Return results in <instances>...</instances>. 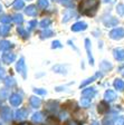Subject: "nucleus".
<instances>
[{
	"label": "nucleus",
	"mask_w": 124,
	"mask_h": 125,
	"mask_svg": "<svg viewBox=\"0 0 124 125\" xmlns=\"http://www.w3.org/2000/svg\"><path fill=\"white\" fill-rule=\"evenodd\" d=\"M98 3H100L98 0H84L79 5V11L84 15L94 16L96 12V8H97Z\"/></svg>",
	"instance_id": "obj_1"
},
{
	"label": "nucleus",
	"mask_w": 124,
	"mask_h": 125,
	"mask_svg": "<svg viewBox=\"0 0 124 125\" xmlns=\"http://www.w3.org/2000/svg\"><path fill=\"white\" fill-rule=\"evenodd\" d=\"M110 37L112 39H115V40H119L122 39L124 37V29L123 28H115L110 32Z\"/></svg>",
	"instance_id": "obj_2"
},
{
	"label": "nucleus",
	"mask_w": 124,
	"mask_h": 125,
	"mask_svg": "<svg viewBox=\"0 0 124 125\" xmlns=\"http://www.w3.org/2000/svg\"><path fill=\"white\" fill-rule=\"evenodd\" d=\"M0 115H1V118L6 122H9L11 120V111L9 107H2L1 111H0Z\"/></svg>",
	"instance_id": "obj_3"
},
{
	"label": "nucleus",
	"mask_w": 124,
	"mask_h": 125,
	"mask_svg": "<svg viewBox=\"0 0 124 125\" xmlns=\"http://www.w3.org/2000/svg\"><path fill=\"white\" fill-rule=\"evenodd\" d=\"M90 39H85V48H86V52H87L88 55V59H90V65H94V58H93V55H92V46H90Z\"/></svg>",
	"instance_id": "obj_4"
},
{
	"label": "nucleus",
	"mask_w": 124,
	"mask_h": 125,
	"mask_svg": "<svg viewBox=\"0 0 124 125\" xmlns=\"http://www.w3.org/2000/svg\"><path fill=\"white\" fill-rule=\"evenodd\" d=\"M16 68H17V70H18L19 73L23 74V77H26V66H25V59L23 58L19 59V62L16 65Z\"/></svg>",
	"instance_id": "obj_5"
},
{
	"label": "nucleus",
	"mask_w": 124,
	"mask_h": 125,
	"mask_svg": "<svg viewBox=\"0 0 124 125\" xmlns=\"http://www.w3.org/2000/svg\"><path fill=\"white\" fill-rule=\"evenodd\" d=\"M9 101H10V104L13 105V106H18L19 104L21 103V96L19 95V94H12L10 96V98H9Z\"/></svg>",
	"instance_id": "obj_6"
},
{
	"label": "nucleus",
	"mask_w": 124,
	"mask_h": 125,
	"mask_svg": "<svg viewBox=\"0 0 124 125\" xmlns=\"http://www.w3.org/2000/svg\"><path fill=\"white\" fill-rule=\"evenodd\" d=\"M15 59H16V56L12 52H6V54L2 55V60L5 64H10V62H12Z\"/></svg>",
	"instance_id": "obj_7"
},
{
	"label": "nucleus",
	"mask_w": 124,
	"mask_h": 125,
	"mask_svg": "<svg viewBox=\"0 0 124 125\" xmlns=\"http://www.w3.org/2000/svg\"><path fill=\"white\" fill-rule=\"evenodd\" d=\"M109 104L106 103V101H102L97 106V111L100 114H105L107 111H109Z\"/></svg>",
	"instance_id": "obj_8"
},
{
	"label": "nucleus",
	"mask_w": 124,
	"mask_h": 125,
	"mask_svg": "<svg viewBox=\"0 0 124 125\" xmlns=\"http://www.w3.org/2000/svg\"><path fill=\"white\" fill-rule=\"evenodd\" d=\"M87 28V25L83 21H78V22L74 23L72 27V30L73 31H80V30H85Z\"/></svg>",
	"instance_id": "obj_9"
},
{
	"label": "nucleus",
	"mask_w": 124,
	"mask_h": 125,
	"mask_svg": "<svg viewBox=\"0 0 124 125\" xmlns=\"http://www.w3.org/2000/svg\"><path fill=\"white\" fill-rule=\"evenodd\" d=\"M104 98H105L106 102H112L116 98V94H115V92L109 89V91H106L105 94H104Z\"/></svg>",
	"instance_id": "obj_10"
},
{
	"label": "nucleus",
	"mask_w": 124,
	"mask_h": 125,
	"mask_svg": "<svg viewBox=\"0 0 124 125\" xmlns=\"http://www.w3.org/2000/svg\"><path fill=\"white\" fill-rule=\"evenodd\" d=\"M27 115H28V112H27L25 108L18 109V111L15 113V116L17 120H23L25 117H27Z\"/></svg>",
	"instance_id": "obj_11"
},
{
	"label": "nucleus",
	"mask_w": 124,
	"mask_h": 125,
	"mask_svg": "<svg viewBox=\"0 0 124 125\" xmlns=\"http://www.w3.org/2000/svg\"><path fill=\"white\" fill-rule=\"evenodd\" d=\"M44 125H59V121L55 116H49L46 118V122Z\"/></svg>",
	"instance_id": "obj_12"
},
{
	"label": "nucleus",
	"mask_w": 124,
	"mask_h": 125,
	"mask_svg": "<svg viewBox=\"0 0 124 125\" xmlns=\"http://www.w3.org/2000/svg\"><path fill=\"white\" fill-rule=\"evenodd\" d=\"M83 96L84 97H88V98H92V97L95 96V89L94 88H86L83 91Z\"/></svg>",
	"instance_id": "obj_13"
},
{
	"label": "nucleus",
	"mask_w": 124,
	"mask_h": 125,
	"mask_svg": "<svg viewBox=\"0 0 124 125\" xmlns=\"http://www.w3.org/2000/svg\"><path fill=\"white\" fill-rule=\"evenodd\" d=\"M25 12L28 16H36V13H37L36 6H29V7H27L26 9H25Z\"/></svg>",
	"instance_id": "obj_14"
},
{
	"label": "nucleus",
	"mask_w": 124,
	"mask_h": 125,
	"mask_svg": "<svg viewBox=\"0 0 124 125\" xmlns=\"http://www.w3.org/2000/svg\"><path fill=\"white\" fill-rule=\"evenodd\" d=\"M57 106H58V103L55 101H49L46 104V109L47 111H56Z\"/></svg>",
	"instance_id": "obj_15"
},
{
	"label": "nucleus",
	"mask_w": 124,
	"mask_h": 125,
	"mask_svg": "<svg viewBox=\"0 0 124 125\" xmlns=\"http://www.w3.org/2000/svg\"><path fill=\"white\" fill-rule=\"evenodd\" d=\"M114 57L117 60L124 59V49H115L114 50Z\"/></svg>",
	"instance_id": "obj_16"
},
{
	"label": "nucleus",
	"mask_w": 124,
	"mask_h": 125,
	"mask_svg": "<svg viewBox=\"0 0 124 125\" xmlns=\"http://www.w3.org/2000/svg\"><path fill=\"white\" fill-rule=\"evenodd\" d=\"M101 74L100 73H97V74H95V75L94 76H92V77L90 78H87V79H86V81H84L83 82L82 84H80V87H84V86H86L87 85V84H90V83H92V82L94 81V79H96V78H98V77H101Z\"/></svg>",
	"instance_id": "obj_17"
},
{
	"label": "nucleus",
	"mask_w": 124,
	"mask_h": 125,
	"mask_svg": "<svg viewBox=\"0 0 124 125\" xmlns=\"http://www.w3.org/2000/svg\"><path fill=\"white\" fill-rule=\"evenodd\" d=\"M114 87L117 89V91H124V82L122 79H115L114 82Z\"/></svg>",
	"instance_id": "obj_18"
},
{
	"label": "nucleus",
	"mask_w": 124,
	"mask_h": 125,
	"mask_svg": "<svg viewBox=\"0 0 124 125\" xmlns=\"http://www.w3.org/2000/svg\"><path fill=\"white\" fill-rule=\"evenodd\" d=\"M100 69L102 72H109L110 69H112V64H110L109 62H103L100 65Z\"/></svg>",
	"instance_id": "obj_19"
},
{
	"label": "nucleus",
	"mask_w": 124,
	"mask_h": 125,
	"mask_svg": "<svg viewBox=\"0 0 124 125\" xmlns=\"http://www.w3.org/2000/svg\"><path fill=\"white\" fill-rule=\"evenodd\" d=\"M12 47V44H10L9 42H7V40H1L0 42V49L1 50H8L9 48H11Z\"/></svg>",
	"instance_id": "obj_20"
},
{
	"label": "nucleus",
	"mask_w": 124,
	"mask_h": 125,
	"mask_svg": "<svg viewBox=\"0 0 124 125\" xmlns=\"http://www.w3.org/2000/svg\"><path fill=\"white\" fill-rule=\"evenodd\" d=\"M30 104L33 107H39V105L41 104V101H40V98H38V97H36V96H31Z\"/></svg>",
	"instance_id": "obj_21"
},
{
	"label": "nucleus",
	"mask_w": 124,
	"mask_h": 125,
	"mask_svg": "<svg viewBox=\"0 0 124 125\" xmlns=\"http://www.w3.org/2000/svg\"><path fill=\"white\" fill-rule=\"evenodd\" d=\"M9 31H10V26H8V25H2V26L0 27V34H1V36H7Z\"/></svg>",
	"instance_id": "obj_22"
},
{
	"label": "nucleus",
	"mask_w": 124,
	"mask_h": 125,
	"mask_svg": "<svg viewBox=\"0 0 124 125\" xmlns=\"http://www.w3.org/2000/svg\"><path fill=\"white\" fill-rule=\"evenodd\" d=\"M40 36H41V38H43V39L49 38V37H53V36H54V31L49 30V29H46V30H44L43 32H41Z\"/></svg>",
	"instance_id": "obj_23"
},
{
	"label": "nucleus",
	"mask_w": 124,
	"mask_h": 125,
	"mask_svg": "<svg viewBox=\"0 0 124 125\" xmlns=\"http://www.w3.org/2000/svg\"><path fill=\"white\" fill-rule=\"evenodd\" d=\"M31 118H33V121H34V122L39 123V122H41V121H43V114H41L40 112H37V113H35V114L31 116Z\"/></svg>",
	"instance_id": "obj_24"
},
{
	"label": "nucleus",
	"mask_w": 124,
	"mask_h": 125,
	"mask_svg": "<svg viewBox=\"0 0 124 125\" xmlns=\"http://www.w3.org/2000/svg\"><path fill=\"white\" fill-rule=\"evenodd\" d=\"M80 105H82V107H88L90 105V98H88V97L80 98Z\"/></svg>",
	"instance_id": "obj_25"
},
{
	"label": "nucleus",
	"mask_w": 124,
	"mask_h": 125,
	"mask_svg": "<svg viewBox=\"0 0 124 125\" xmlns=\"http://www.w3.org/2000/svg\"><path fill=\"white\" fill-rule=\"evenodd\" d=\"M17 31H18V34L20 35L23 38H27V37H28V32H27L23 27H18V28H17Z\"/></svg>",
	"instance_id": "obj_26"
},
{
	"label": "nucleus",
	"mask_w": 124,
	"mask_h": 125,
	"mask_svg": "<svg viewBox=\"0 0 124 125\" xmlns=\"http://www.w3.org/2000/svg\"><path fill=\"white\" fill-rule=\"evenodd\" d=\"M12 6H13V8H16V9H21V8H23L25 3H23V0H16Z\"/></svg>",
	"instance_id": "obj_27"
},
{
	"label": "nucleus",
	"mask_w": 124,
	"mask_h": 125,
	"mask_svg": "<svg viewBox=\"0 0 124 125\" xmlns=\"http://www.w3.org/2000/svg\"><path fill=\"white\" fill-rule=\"evenodd\" d=\"M0 20H1V22H2V23H5V25H8V23L11 22L12 18H10L9 16H2V17L0 18Z\"/></svg>",
	"instance_id": "obj_28"
},
{
	"label": "nucleus",
	"mask_w": 124,
	"mask_h": 125,
	"mask_svg": "<svg viewBox=\"0 0 124 125\" xmlns=\"http://www.w3.org/2000/svg\"><path fill=\"white\" fill-rule=\"evenodd\" d=\"M5 84L7 86H13L16 84V81H15V78L12 77H7L6 78V81H5Z\"/></svg>",
	"instance_id": "obj_29"
},
{
	"label": "nucleus",
	"mask_w": 124,
	"mask_h": 125,
	"mask_svg": "<svg viewBox=\"0 0 124 125\" xmlns=\"http://www.w3.org/2000/svg\"><path fill=\"white\" fill-rule=\"evenodd\" d=\"M12 20L15 21L16 23H21L23 21V16L21 15H15L13 16V18H12Z\"/></svg>",
	"instance_id": "obj_30"
},
{
	"label": "nucleus",
	"mask_w": 124,
	"mask_h": 125,
	"mask_svg": "<svg viewBox=\"0 0 124 125\" xmlns=\"http://www.w3.org/2000/svg\"><path fill=\"white\" fill-rule=\"evenodd\" d=\"M73 15H74L73 12H70V11H67V12H66V13L64 15V18H63V21H64V22H67V21L70 19V17H73Z\"/></svg>",
	"instance_id": "obj_31"
},
{
	"label": "nucleus",
	"mask_w": 124,
	"mask_h": 125,
	"mask_svg": "<svg viewBox=\"0 0 124 125\" xmlns=\"http://www.w3.org/2000/svg\"><path fill=\"white\" fill-rule=\"evenodd\" d=\"M50 22H52V21L49 20V19H44V20L40 22V27H43V28H46V27H48L49 25H50Z\"/></svg>",
	"instance_id": "obj_32"
},
{
	"label": "nucleus",
	"mask_w": 124,
	"mask_h": 125,
	"mask_svg": "<svg viewBox=\"0 0 124 125\" xmlns=\"http://www.w3.org/2000/svg\"><path fill=\"white\" fill-rule=\"evenodd\" d=\"M38 6L40 8H46L48 6V0H38Z\"/></svg>",
	"instance_id": "obj_33"
},
{
	"label": "nucleus",
	"mask_w": 124,
	"mask_h": 125,
	"mask_svg": "<svg viewBox=\"0 0 124 125\" xmlns=\"http://www.w3.org/2000/svg\"><path fill=\"white\" fill-rule=\"evenodd\" d=\"M116 11L120 16H123L124 15V6L123 5H117V8H116Z\"/></svg>",
	"instance_id": "obj_34"
},
{
	"label": "nucleus",
	"mask_w": 124,
	"mask_h": 125,
	"mask_svg": "<svg viewBox=\"0 0 124 125\" xmlns=\"http://www.w3.org/2000/svg\"><path fill=\"white\" fill-rule=\"evenodd\" d=\"M102 124L103 125H113V122H112V118L111 117H105L103 120V122H102Z\"/></svg>",
	"instance_id": "obj_35"
},
{
	"label": "nucleus",
	"mask_w": 124,
	"mask_h": 125,
	"mask_svg": "<svg viewBox=\"0 0 124 125\" xmlns=\"http://www.w3.org/2000/svg\"><path fill=\"white\" fill-rule=\"evenodd\" d=\"M34 92L37 94V95H46V93H47L45 89H40V88H35Z\"/></svg>",
	"instance_id": "obj_36"
},
{
	"label": "nucleus",
	"mask_w": 124,
	"mask_h": 125,
	"mask_svg": "<svg viewBox=\"0 0 124 125\" xmlns=\"http://www.w3.org/2000/svg\"><path fill=\"white\" fill-rule=\"evenodd\" d=\"M115 125H124V117L123 116L117 117V120L115 121Z\"/></svg>",
	"instance_id": "obj_37"
},
{
	"label": "nucleus",
	"mask_w": 124,
	"mask_h": 125,
	"mask_svg": "<svg viewBox=\"0 0 124 125\" xmlns=\"http://www.w3.org/2000/svg\"><path fill=\"white\" fill-rule=\"evenodd\" d=\"M106 25H109V26H113V25H116L117 23V20L116 19H114V18H111V20L110 21H105Z\"/></svg>",
	"instance_id": "obj_38"
},
{
	"label": "nucleus",
	"mask_w": 124,
	"mask_h": 125,
	"mask_svg": "<svg viewBox=\"0 0 124 125\" xmlns=\"http://www.w3.org/2000/svg\"><path fill=\"white\" fill-rule=\"evenodd\" d=\"M52 48H62V45H60V42H58V40H56V42H54L52 44Z\"/></svg>",
	"instance_id": "obj_39"
},
{
	"label": "nucleus",
	"mask_w": 124,
	"mask_h": 125,
	"mask_svg": "<svg viewBox=\"0 0 124 125\" xmlns=\"http://www.w3.org/2000/svg\"><path fill=\"white\" fill-rule=\"evenodd\" d=\"M53 69H54L55 72H57V70H59L58 73H66V70H65V68H64V69H63V67H62V66H55V67L53 68Z\"/></svg>",
	"instance_id": "obj_40"
},
{
	"label": "nucleus",
	"mask_w": 124,
	"mask_h": 125,
	"mask_svg": "<svg viewBox=\"0 0 124 125\" xmlns=\"http://www.w3.org/2000/svg\"><path fill=\"white\" fill-rule=\"evenodd\" d=\"M35 26H37V21H35V20H33V21H30L29 22V29H34L35 28Z\"/></svg>",
	"instance_id": "obj_41"
},
{
	"label": "nucleus",
	"mask_w": 124,
	"mask_h": 125,
	"mask_svg": "<svg viewBox=\"0 0 124 125\" xmlns=\"http://www.w3.org/2000/svg\"><path fill=\"white\" fill-rule=\"evenodd\" d=\"M65 125H80L78 122H76V121H74V120H72V121H68L67 123Z\"/></svg>",
	"instance_id": "obj_42"
},
{
	"label": "nucleus",
	"mask_w": 124,
	"mask_h": 125,
	"mask_svg": "<svg viewBox=\"0 0 124 125\" xmlns=\"http://www.w3.org/2000/svg\"><path fill=\"white\" fill-rule=\"evenodd\" d=\"M2 77H5V70L0 67V78H2Z\"/></svg>",
	"instance_id": "obj_43"
},
{
	"label": "nucleus",
	"mask_w": 124,
	"mask_h": 125,
	"mask_svg": "<svg viewBox=\"0 0 124 125\" xmlns=\"http://www.w3.org/2000/svg\"><path fill=\"white\" fill-rule=\"evenodd\" d=\"M120 73H121V75L124 76V66L123 67H120Z\"/></svg>",
	"instance_id": "obj_44"
},
{
	"label": "nucleus",
	"mask_w": 124,
	"mask_h": 125,
	"mask_svg": "<svg viewBox=\"0 0 124 125\" xmlns=\"http://www.w3.org/2000/svg\"><path fill=\"white\" fill-rule=\"evenodd\" d=\"M104 2H114V0H104Z\"/></svg>",
	"instance_id": "obj_45"
},
{
	"label": "nucleus",
	"mask_w": 124,
	"mask_h": 125,
	"mask_svg": "<svg viewBox=\"0 0 124 125\" xmlns=\"http://www.w3.org/2000/svg\"><path fill=\"white\" fill-rule=\"evenodd\" d=\"M20 125H31L30 123H27V122H25V123H21Z\"/></svg>",
	"instance_id": "obj_46"
},
{
	"label": "nucleus",
	"mask_w": 124,
	"mask_h": 125,
	"mask_svg": "<svg viewBox=\"0 0 124 125\" xmlns=\"http://www.w3.org/2000/svg\"><path fill=\"white\" fill-rule=\"evenodd\" d=\"M93 125H100V123H97V122H94V123H93Z\"/></svg>",
	"instance_id": "obj_47"
},
{
	"label": "nucleus",
	"mask_w": 124,
	"mask_h": 125,
	"mask_svg": "<svg viewBox=\"0 0 124 125\" xmlns=\"http://www.w3.org/2000/svg\"><path fill=\"white\" fill-rule=\"evenodd\" d=\"M1 9H2V7H1V5H0V11H1Z\"/></svg>",
	"instance_id": "obj_48"
},
{
	"label": "nucleus",
	"mask_w": 124,
	"mask_h": 125,
	"mask_svg": "<svg viewBox=\"0 0 124 125\" xmlns=\"http://www.w3.org/2000/svg\"><path fill=\"white\" fill-rule=\"evenodd\" d=\"M63 1H68V0H63Z\"/></svg>",
	"instance_id": "obj_49"
}]
</instances>
